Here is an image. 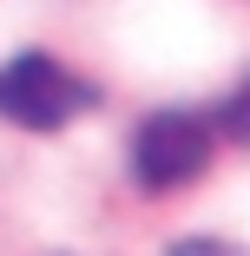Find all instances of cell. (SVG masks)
<instances>
[{"instance_id": "cell-1", "label": "cell", "mask_w": 250, "mask_h": 256, "mask_svg": "<svg viewBox=\"0 0 250 256\" xmlns=\"http://www.w3.org/2000/svg\"><path fill=\"white\" fill-rule=\"evenodd\" d=\"M92 98L99 92L86 79H73L53 53H14L0 66V118L20 132H66Z\"/></svg>"}, {"instance_id": "cell-2", "label": "cell", "mask_w": 250, "mask_h": 256, "mask_svg": "<svg viewBox=\"0 0 250 256\" xmlns=\"http://www.w3.org/2000/svg\"><path fill=\"white\" fill-rule=\"evenodd\" d=\"M211 151H217V125H204L197 112H152L132 138V178L138 190H184L211 171Z\"/></svg>"}, {"instance_id": "cell-3", "label": "cell", "mask_w": 250, "mask_h": 256, "mask_svg": "<svg viewBox=\"0 0 250 256\" xmlns=\"http://www.w3.org/2000/svg\"><path fill=\"white\" fill-rule=\"evenodd\" d=\"M217 132H224L230 144H243V151H250V79H243V86L224 98V112H217Z\"/></svg>"}, {"instance_id": "cell-4", "label": "cell", "mask_w": 250, "mask_h": 256, "mask_svg": "<svg viewBox=\"0 0 250 256\" xmlns=\"http://www.w3.org/2000/svg\"><path fill=\"white\" fill-rule=\"evenodd\" d=\"M165 256H250V250H237V243H224V236H184V243H171Z\"/></svg>"}]
</instances>
